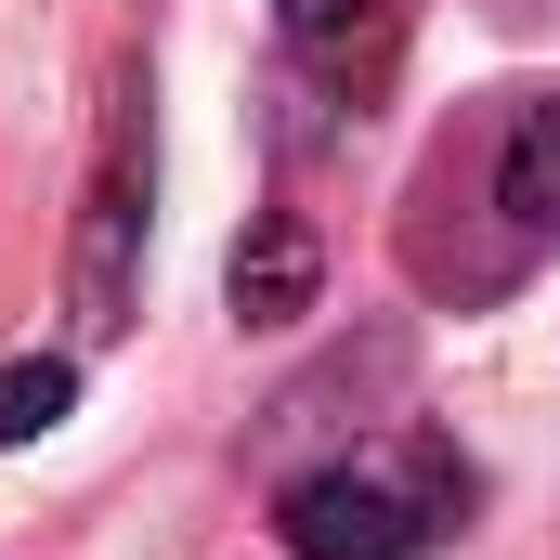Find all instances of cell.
Segmentation results:
<instances>
[{"instance_id": "obj_1", "label": "cell", "mask_w": 560, "mask_h": 560, "mask_svg": "<svg viewBox=\"0 0 560 560\" xmlns=\"http://www.w3.org/2000/svg\"><path fill=\"white\" fill-rule=\"evenodd\" d=\"M560 248V92H482L405 183V275L456 313L509 300Z\"/></svg>"}, {"instance_id": "obj_2", "label": "cell", "mask_w": 560, "mask_h": 560, "mask_svg": "<svg viewBox=\"0 0 560 560\" xmlns=\"http://www.w3.org/2000/svg\"><path fill=\"white\" fill-rule=\"evenodd\" d=\"M469 522V456L443 430H365L275 482L287 560H430Z\"/></svg>"}, {"instance_id": "obj_3", "label": "cell", "mask_w": 560, "mask_h": 560, "mask_svg": "<svg viewBox=\"0 0 560 560\" xmlns=\"http://www.w3.org/2000/svg\"><path fill=\"white\" fill-rule=\"evenodd\" d=\"M143 196H156V92H143V66H118V105H105V143H92V183H79V248H66V313H79L92 352L143 300V222H156Z\"/></svg>"}, {"instance_id": "obj_4", "label": "cell", "mask_w": 560, "mask_h": 560, "mask_svg": "<svg viewBox=\"0 0 560 560\" xmlns=\"http://www.w3.org/2000/svg\"><path fill=\"white\" fill-rule=\"evenodd\" d=\"M222 300H235V326H300L326 300V235L300 209H248V235L222 261Z\"/></svg>"}, {"instance_id": "obj_5", "label": "cell", "mask_w": 560, "mask_h": 560, "mask_svg": "<svg viewBox=\"0 0 560 560\" xmlns=\"http://www.w3.org/2000/svg\"><path fill=\"white\" fill-rule=\"evenodd\" d=\"M275 39H287V66H313V79H365L405 39V0H275Z\"/></svg>"}, {"instance_id": "obj_6", "label": "cell", "mask_w": 560, "mask_h": 560, "mask_svg": "<svg viewBox=\"0 0 560 560\" xmlns=\"http://www.w3.org/2000/svg\"><path fill=\"white\" fill-rule=\"evenodd\" d=\"M79 418V352H13L0 365V456L13 443H39V430Z\"/></svg>"}]
</instances>
